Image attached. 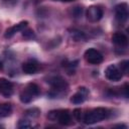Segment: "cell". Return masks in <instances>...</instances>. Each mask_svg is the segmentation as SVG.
I'll use <instances>...</instances> for the list:
<instances>
[{"label": "cell", "instance_id": "1", "mask_svg": "<svg viewBox=\"0 0 129 129\" xmlns=\"http://www.w3.org/2000/svg\"><path fill=\"white\" fill-rule=\"evenodd\" d=\"M109 114L110 113L107 109L99 107V108H96V109L86 113L83 119L86 124H95L97 122H100V121L108 118Z\"/></svg>", "mask_w": 129, "mask_h": 129}, {"label": "cell", "instance_id": "2", "mask_svg": "<svg viewBox=\"0 0 129 129\" xmlns=\"http://www.w3.org/2000/svg\"><path fill=\"white\" fill-rule=\"evenodd\" d=\"M84 56H85V59L87 60V62H89L91 64H99L104 59L103 54L99 50H97L95 48H89V49H87L85 51Z\"/></svg>", "mask_w": 129, "mask_h": 129}, {"label": "cell", "instance_id": "3", "mask_svg": "<svg viewBox=\"0 0 129 129\" xmlns=\"http://www.w3.org/2000/svg\"><path fill=\"white\" fill-rule=\"evenodd\" d=\"M50 87L52 88V90L57 93V92H62L64 90L68 89V83L59 76H53V77H50L48 78V80L46 81Z\"/></svg>", "mask_w": 129, "mask_h": 129}, {"label": "cell", "instance_id": "4", "mask_svg": "<svg viewBox=\"0 0 129 129\" xmlns=\"http://www.w3.org/2000/svg\"><path fill=\"white\" fill-rule=\"evenodd\" d=\"M86 15H87L88 20H90L91 22H97L102 19L104 15V11L100 6L92 5L87 9Z\"/></svg>", "mask_w": 129, "mask_h": 129}, {"label": "cell", "instance_id": "5", "mask_svg": "<svg viewBox=\"0 0 129 129\" xmlns=\"http://www.w3.org/2000/svg\"><path fill=\"white\" fill-rule=\"evenodd\" d=\"M105 77L112 82H118L122 79L123 75L121 73V71L119 70V68L115 64H110L106 68L105 70Z\"/></svg>", "mask_w": 129, "mask_h": 129}, {"label": "cell", "instance_id": "6", "mask_svg": "<svg viewBox=\"0 0 129 129\" xmlns=\"http://www.w3.org/2000/svg\"><path fill=\"white\" fill-rule=\"evenodd\" d=\"M115 16L120 23H124L128 18V5L127 3H120L115 6Z\"/></svg>", "mask_w": 129, "mask_h": 129}, {"label": "cell", "instance_id": "7", "mask_svg": "<svg viewBox=\"0 0 129 129\" xmlns=\"http://www.w3.org/2000/svg\"><path fill=\"white\" fill-rule=\"evenodd\" d=\"M89 95V90L85 87H80L78 92L71 98V102L73 104H76V105H79V104H82L85 102L87 96Z\"/></svg>", "mask_w": 129, "mask_h": 129}, {"label": "cell", "instance_id": "8", "mask_svg": "<svg viewBox=\"0 0 129 129\" xmlns=\"http://www.w3.org/2000/svg\"><path fill=\"white\" fill-rule=\"evenodd\" d=\"M28 25V22L25 20V21H21L17 24H15L14 26H11L9 28L6 29L5 31V34H4V37L5 38H11L16 32H19V31H22L23 29H25Z\"/></svg>", "mask_w": 129, "mask_h": 129}, {"label": "cell", "instance_id": "9", "mask_svg": "<svg viewBox=\"0 0 129 129\" xmlns=\"http://www.w3.org/2000/svg\"><path fill=\"white\" fill-rule=\"evenodd\" d=\"M13 93V84L7 79H0V94L4 97H10Z\"/></svg>", "mask_w": 129, "mask_h": 129}, {"label": "cell", "instance_id": "10", "mask_svg": "<svg viewBox=\"0 0 129 129\" xmlns=\"http://www.w3.org/2000/svg\"><path fill=\"white\" fill-rule=\"evenodd\" d=\"M112 42L118 46L125 47L128 44V37L122 32H115L112 35Z\"/></svg>", "mask_w": 129, "mask_h": 129}, {"label": "cell", "instance_id": "11", "mask_svg": "<svg viewBox=\"0 0 129 129\" xmlns=\"http://www.w3.org/2000/svg\"><path fill=\"white\" fill-rule=\"evenodd\" d=\"M56 121L63 126H68L72 124V117L69 112V110H59Z\"/></svg>", "mask_w": 129, "mask_h": 129}, {"label": "cell", "instance_id": "12", "mask_svg": "<svg viewBox=\"0 0 129 129\" xmlns=\"http://www.w3.org/2000/svg\"><path fill=\"white\" fill-rule=\"evenodd\" d=\"M37 70H38V66L33 60H28L22 64V71L24 74L32 75V74H35L37 72Z\"/></svg>", "mask_w": 129, "mask_h": 129}, {"label": "cell", "instance_id": "13", "mask_svg": "<svg viewBox=\"0 0 129 129\" xmlns=\"http://www.w3.org/2000/svg\"><path fill=\"white\" fill-rule=\"evenodd\" d=\"M70 35H71V38L74 40V41H86L87 40V35L85 32L81 31V30H78V29H73L71 30L70 32Z\"/></svg>", "mask_w": 129, "mask_h": 129}, {"label": "cell", "instance_id": "14", "mask_svg": "<svg viewBox=\"0 0 129 129\" xmlns=\"http://www.w3.org/2000/svg\"><path fill=\"white\" fill-rule=\"evenodd\" d=\"M11 112H12V107L10 104H0V118L9 116Z\"/></svg>", "mask_w": 129, "mask_h": 129}, {"label": "cell", "instance_id": "15", "mask_svg": "<svg viewBox=\"0 0 129 129\" xmlns=\"http://www.w3.org/2000/svg\"><path fill=\"white\" fill-rule=\"evenodd\" d=\"M32 98H33V96H32V95H31V94H30L26 89H24V90L21 92L20 96H19L20 101H21L22 103H24V104H27V103L31 102Z\"/></svg>", "mask_w": 129, "mask_h": 129}, {"label": "cell", "instance_id": "16", "mask_svg": "<svg viewBox=\"0 0 129 129\" xmlns=\"http://www.w3.org/2000/svg\"><path fill=\"white\" fill-rule=\"evenodd\" d=\"M33 97H35V96H37L38 94H39V87L36 85V84H34V83H30V84H28L27 85V87L25 88Z\"/></svg>", "mask_w": 129, "mask_h": 129}, {"label": "cell", "instance_id": "17", "mask_svg": "<svg viewBox=\"0 0 129 129\" xmlns=\"http://www.w3.org/2000/svg\"><path fill=\"white\" fill-rule=\"evenodd\" d=\"M22 36H23L25 39H34V38L36 37L34 31H33L32 29H29V28L22 30Z\"/></svg>", "mask_w": 129, "mask_h": 129}, {"label": "cell", "instance_id": "18", "mask_svg": "<svg viewBox=\"0 0 129 129\" xmlns=\"http://www.w3.org/2000/svg\"><path fill=\"white\" fill-rule=\"evenodd\" d=\"M119 70L121 71L122 75H128V71H129V61L128 60H122L119 63Z\"/></svg>", "mask_w": 129, "mask_h": 129}, {"label": "cell", "instance_id": "19", "mask_svg": "<svg viewBox=\"0 0 129 129\" xmlns=\"http://www.w3.org/2000/svg\"><path fill=\"white\" fill-rule=\"evenodd\" d=\"M25 114H26L27 116H29V117L36 118V117L39 116L40 111H39V109H37V108H32V109H28V110H26V111H25Z\"/></svg>", "mask_w": 129, "mask_h": 129}, {"label": "cell", "instance_id": "20", "mask_svg": "<svg viewBox=\"0 0 129 129\" xmlns=\"http://www.w3.org/2000/svg\"><path fill=\"white\" fill-rule=\"evenodd\" d=\"M58 111L59 110H51L50 112H48V114H47L48 120H50V121H56L57 115H58Z\"/></svg>", "mask_w": 129, "mask_h": 129}, {"label": "cell", "instance_id": "21", "mask_svg": "<svg viewBox=\"0 0 129 129\" xmlns=\"http://www.w3.org/2000/svg\"><path fill=\"white\" fill-rule=\"evenodd\" d=\"M31 127V124L28 120H19L18 122V128L20 129H25V128H30Z\"/></svg>", "mask_w": 129, "mask_h": 129}, {"label": "cell", "instance_id": "22", "mask_svg": "<svg viewBox=\"0 0 129 129\" xmlns=\"http://www.w3.org/2000/svg\"><path fill=\"white\" fill-rule=\"evenodd\" d=\"M73 115H74V117H75L78 121H81V119H82V110H81L80 108L75 109V110L73 111Z\"/></svg>", "mask_w": 129, "mask_h": 129}, {"label": "cell", "instance_id": "23", "mask_svg": "<svg viewBox=\"0 0 129 129\" xmlns=\"http://www.w3.org/2000/svg\"><path fill=\"white\" fill-rule=\"evenodd\" d=\"M83 13V8L82 7H75L74 11H73V14L75 17H80Z\"/></svg>", "mask_w": 129, "mask_h": 129}, {"label": "cell", "instance_id": "24", "mask_svg": "<svg viewBox=\"0 0 129 129\" xmlns=\"http://www.w3.org/2000/svg\"><path fill=\"white\" fill-rule=\"evenodd\" d=\"M128 84H125L124 85V88H123V94H124V96H125V98H128V96H129V94H128Z\"/></svg>", "mask_w": 129, "mask_h": 129}, {"label": "cell", "instance_id": "25", "mask_svg": "<svg viewBox=\"0 0 129 129\" xmlns=\"http://www.w3.org/2000/svg\"><path fill=\"white\" fill-rule=\"evenodd\" d=\"M62 2H72V1H75V0H61Z\"/></svg>", "mask_w": 129, "mask_h": 129}]
</instances>
